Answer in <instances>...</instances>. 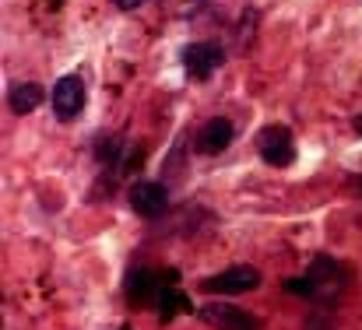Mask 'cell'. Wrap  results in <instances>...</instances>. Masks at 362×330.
<instances>
[{
    "instance_id": "cell-1",
    "label": "cell",
    "mask_w": 362,
    "mask_h": 330,
    "mask_svg": "<svg viewBox=\"0 0 362 330\" xmlns=\"http://www.w3.org/2000/svg\"><path fill=\"white\" fill-rule=\"evenodd\" d=\"M345 288V267L331 257H313L306 278H288L285 281V292L292 295H306V299H338Z\"/></svg>"
},
{
    "instance_id": "cell-2",
    "label": "cell",
    "mask_w": 362,
    "mask_h": 330,
    "mask_svg": "<svg viewBox=\"0 0 362 330\" xmlns=\"http://www.w3.org/2000/svg\"><path fill=\"white\" fill-rule=\"evenodd\" d=\"M257 151H260V158L267 165H278V169L281 165H292L296 162V137H292L288 126L271 123V126H264L257 134Z\"/></svg>"
},
{
    "instance_id": "cell-3",
    "label": "cell",
    "mask_w": 362,
    "mask_h": 330,
    "mask_svg": "<svg viewBox=\"0 0 362 330\" xmlns=\"http://www.w3.org/2000/svg\"><path fill=\"white\" fill-rule=\"evenodd\" d=\"M197 317L215 330H260V320L250 317L240 306H229V302H204L197 310Z\"/></svg>"
},
{
    "instance_id": "cell-4",
    "label": "cell",
    "mask_w": 362,
    "mask_h": 330,
    "mask_svg": "<svg viewBox=\"0 0 362 330\" xmlns=\"http://www.w3.org/2000/svg\"><path fill=\"white\" fill-rule=\"evenodd\" d=\"M222 64H226V53H222L218 42H190V46L183 49V71H187L194 81L211 78Z\"/></svg>"
},
{
    "instance_id": "cell-5",
    "label": "cell",
    "mask_w": 362,
    "mask_h": 330,
    "mask_svg": "<svg viewBox=\"0 0 362 330\" xmlns=\"http://www.w3.org/2000/svg\"><path fill=\"white\" fill-rule=\"evenodd\" d=\"M130 208L141 215V218L155 221L169 211V190L162 183H151V179H137L130 187Z\"/></svg>"
},
{
    "instance_id": "cell-6",
    "label": "cell",
    "mask_w": 362,
    "mask_h": 330,
    "mask_svg": "<svg viewBox=\"0 0 362 330\" xmlns=\"http://www.w3.org/2000/svg\"><path fill=\"white\" fill-rule=\"evenodd\" d=\"M204 288L215 292V295H243V292L260 288V271L240 264V267H229V271H222V274H211V278L204 281Z\"/></svg>"
},
{
    "instance_id": "cell-7",
    "label": "cell",
    "mask_w": 362,
    "mask_h": 330,
    "mask_svg": "<svg viewBox=\"0 0 362 330\" xmlns=\"http://www.w3.org/2000/svg\"><path fill=\"white\" fill-rule=\"evenodd\" d=\"M81 110H85V85L78 74H64L53 85V112H57V119L71 123V119H78Z\"/></svg>"
},
{
    "instance_id": "cell-8",
    "label": "cell",
    "mask_w": 362,
    "mask_h": 330,
    "mask_svg": "<svg viewBox=\"0 0 362 330\" xmlns=\"http://www.w3.org/2000/svg\"><path fill=\"white\" fill-rule=\"evenodd\" d=\"M229 141H233V123L226 119V116H215V119H208L201 130H197V151L201 155H218V151H226L229 148Z\"/></svg>"
},
{
    "instance_id": "cell-9",
    "label": "cell",
    "mask_w": 362,
    "mask_h": 330,
    "mask_svg": "<svg viewBox=\"0 0 362 330\" xmlns=\"http://www.w3.org/2000/svg\"><path fill=\"white\" fill-rule=\"evenodd\" d=\"M158 292H162V281H158V274L155 271H130L127 274V299L134 302V306H141V302H148V299H158Z\"/></svg>"
},
{
    "instance_id": "cell-10",
    "label": "cell",
    "mask_w": 362,
    "mask_h": 330,
    "mask_svg": "<svg viewBox=\"0 0 362 330\" xmlns=\"http://www.w3.org/2000/svg\"><path fill=\"white\" fill-rule=\"evenodd\" d=\"M39 102H42V85H35V81H18L7 92V106H11V112H18V116H28Z\"/></svg>"
},
{
    "instance_id": "cell-11",
    "label": "cell",
    "mask_w": 362,
    "mask_h": 330,
    "mask_svg": "<svg viewBox=\"0 0 362 330\" xmlns=\"http://www.w3.org/2000/svg\"><path fill=\"white\" fill-rule=\"evenodd\" d=\"M155 306H158V317L162 320H176V317H183V313H190L194 306H190V299L176 288V285H162V292H158V299H155Z\"/></svg>"
},
{
    "instance_id": "cell-12",
    "label": "cell",
    "mask_w": 362,
    "mask_h": 330,
    "mask_svg": "<svg viewBox=\"0 0 362 330\" xmlns=\"http://www.w3.org/2000/svg\"><path fill=\"white\" fill-rule=\"evenodd\" d=\"M113 4H117L120 11H137V7H141V4H148V0H113Z\"/></svg>"
},
{
    "instance_id": "cell-13",
    "label": "cell",
    "mask_w": 362,
    "mask_h": 330,
    "mask_svg": "<svg viewBox=\"0 0 362 330\" xmlns=\"http://www.w3.org/2000/svg\"><path fill=\"white\" fill-rule=\"evenodd\" d=\"M356 130H359V134H362V116H359V119H356Z\"/></svg>"
},
{
    "instance_id": "cell-14",
    "label": "cell",
    "mask_w": 362,
    "mask_h": 330,
    "mask_svg": "<svg viewBox=\"0 0 362 330\" xmlns=\"http://www.w3.org/2000/svg\"><path fill=\"white\" fill-rule=\"evenodd\" d=\"M356 183H359V187H362V179H356Z\"/></svg>"
},
{
    "instance_id": "cell-15",
    "label": "cell",
    "mask_w": 362,
    "mask_h": 330,
    "mask_svg": "<svg viewBox=\"0 0 362 330\" xmlns=\"http://www.w3.org/2000/svg\"><path fill=\"white\" fill-rule=\"evenodd\" d=\"M120 330H130V327H120Z\"/></svg>"
}]
</instances>
